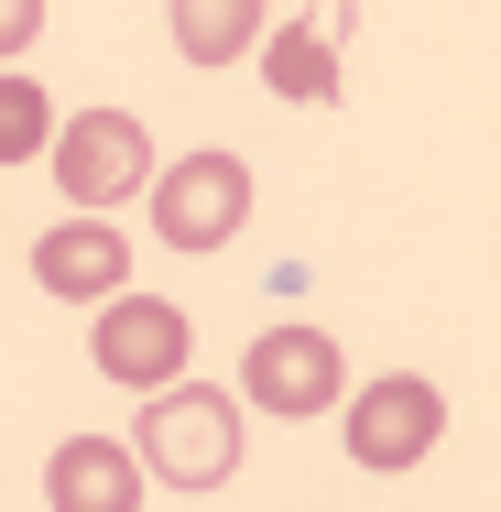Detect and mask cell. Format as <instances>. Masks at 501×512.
<instances>
[{"instance_id": "4", "label": "cell", "mask_w": 501, "mask_h": 512, "mask_svg": "<svg viewBox=\"0 0 501 512\" xmlns=\"http://www.w3.org/2000/svg\"><path fill=\"white\" fill-rule=\"evenodd\" d=\"M153 229H164V251H229V240L251 229V164H240V153H186V164H164Z\"/></svg>"}, {"instance_id": "7", "label": "cell", "mask_w": 501, "mask_h": 512, "mask_svg": "<svg viewBox=\"0 0 501 512\" xmlns=\"http://www.w3.org/2000/svg\"><path fill=\"white\" fill-rule=\"evenodd\" d=\"M33 284L66 295V306H109V295H131V240L109 218H55L33 240Z\"/></svg>"}, {"instance_id": "12", "label": "cell", "mask_w": 501, "mask_h": 512, "mask_svg": "<svg viewBox=\"0 0 501 512\" xmlns=\"http://www.w3.org/2000/svg\"><path fill=\"white\" fill-rule=\"evenodd\" d=\"M33 33H44V0H0V55H22Z\"/></svg>"}, {"instance_id": "11", "label": "cell", "mask_w": 501, "mask_h": 512, "mask_svg": "<svg viewBox=\"0 0 501 512\" xmlns=\"http://www.w3.org/2000/svg\"><path fill=\"white\" fill-rule=\"evenodd\" d=\"M55 153V109L33 77H0V164H44Z\"/></svg>"}, {"instance_id": "2", "label": "cell", "mask_w": 501, "mask_h": 512, "mask_svg": "<svg viewBox=\"0 0 501 512\" xmlns=\"http://www.w3.org/2000/svg\"><path fill=\"white\" fill-rule=\"evenodd\" d=\"M436 436H447V393L425 382V371H382V382H360L349 414H338V447L360 458V469H425L436 458Z\"/></svg>"}, {"instance_id": "1", "label": "cell", "mask_w": 501, "mask_h": 512, "mask_svg": "<svg viewBox=\"0 0 501 512\" xmlns=\"http://www.w3.org/2000/svg\"><path fill=\"white\" fill-rule=\"evenodd\" d=\"M131 458H142L164 491H218V480L240 469V404H229L218 382H164V393L142 404Z\"/></svg>"}, {"instance_id": "8", "label": "cell", "mask_w": 501, "mask_h": 512, "mask_svg": "<svg viewBox=\"0 0 501 512\" xmlns=\"http://www.w3.org/2000/svg\"><path fill=\"white\" fill-rule=\"evenodd\" d=\"M360 33V11H305V22H273L262 33V88L295 109H327L338 99V44Z\"/></svg>"}, {"instance_id": "3", "label": "cell", "mask_w": 501, "mask_h": 512, "mask_svg": "<svg viewBox=\"0 0 501 512\" xmlns=\"http://www.w3.org/2000/svg\"><path fill=\"white\" fill-rule=\"evenodd\" d=\"M44 175L66 186V197L88 207H120L142 197V175H153V142H142V120L131 109H77V120H55V153H44Z\"/></svg>"}, {"instance_id": "10", "label": "cell", "mask_w": 501, "mask_h": 512, "mask_svg": "<svg viewBox=\"0 0 501 512\" xmlns=\"http://www.w3.org/2000/svg\"><path fill=\"white\" fill-rule=\"evenodd\" d=\"M164 22H175V55H186V66H240V55H262V33H273L262 0H175Z\"/></svg>"}, {"instance_id": "5", "label": "cell", "mask_w": 501, "mask_h": 512, "mask_svg": "<svg viewBox=\"0 0 501 512\" xmlns=\"http://www.w3.org/2000/svg\"><path fill=\"white\" fill-rule=\"evenodd\" d=\"M186 349H197V327H186V306H164V295H109L99 338H88V360H99L109 382H131V393L186 382Z\"/></svg>"}, {"instance_id": "9", "label": "cell", "mask_w": 501, "mask_h": 512, "mask_svg": "<svg viewBox=\"0 0 501 512\" xmlns=\"http://www.w3.org/2000/svg\"><path fill=\"white\" fill-rule=\"evenodd\" d=\"M44 502L55 512H142V458L120 436H66L44 458Z\"/></svg>"}, {"instance_id": "6", "label": "cell", "mask_w": 501, "mask_h": 512, "mask_svg": "<svg viewBox=\"0 0 501 512\" xmlns=\"http://www.w3.org/2000/svg\"><path fill=\"white\" fill-rule=\"evenodd\" d=\"M338 382H349V371H338V338H327V327H262V338L240 349V393L262 414H327Z\"/></svg>"}]
</instances>
